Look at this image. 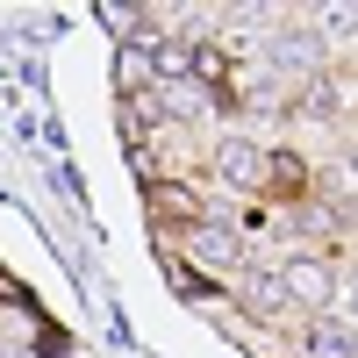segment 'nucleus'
I'll return each instance as SVG.
<instances>
[{
  "mask_svg": "<svg viewBox=\"0 0 358 358\" xmlns=\"http://www.w3.org/2000/svg\"><path fill=\"white\" fill-rule=\"evenodd\" d=\"M273 280H280V294H287L294 315H315L322 301H344V273L330 258H315V251H294L287 265H273Z\"/></svg>",
  "mask_w": 358,
  "mask_h": 358,
  "instance_id": "f257e3e1",
  "label": "nucleus"
},
{
  "mask_svg": "<svg viewBox=\"0 0 358 358\" xmlns=\"http://www.w3.org/2000/svg\"><path fill=\"white\" fill-rule=\"evenodd\" d=\"M215 179L236 194H258L265 179H273V151H265L258 136H222L215 143Z\"/></svg>",
  "mask_w": 358,
  "mask_h": 358,
  "instance_id": "f03ea898",
  "label": "nucleus"
},
{
  "mask_svg": "<svg viewBox=\"0 0 358 358\" xmlns=\"http://www.w3.org/2000/svg\"><path fill=\"white\" fill-rule=\"evenodd\" d=\"M187 258L229 280V273H244V236H236L222 215H208V222H194V229H187Z\"/></svg>",
  "mask_w": 358,
  "mask_h": 358,
  "instance_id": "7ed1b4c3",
  "label": "nucleus"
},
{
  "mask_svg": "<svg viewBox=\"0 0 358 358\" xmlns=\"http://www.w3.org/2000/svg\"><path fill=\"white\" fill-rule=\"evenodd\" d=\"M151 208H158V222H208V208H201V194L187 187V179H151Z\"/></svg>",
  "mask_w": 358,
  "mask_h": 358,
  "instance_id": "20e7f679",
  "label": "nucleus"
},
{
  "mask_svg": "<svg viewBox=\"0 0 358 358\" xmlns=\"http://www.w3.org/2000/svg\"><path fill=\"white\" fill-rule=\"evenodd\" d=\"M308 358H351V322L344 315H308Z\"/></svg>",
  "mask_w": 358,
  "mask_h": 358,
  "instance_id": "39448f33",
  "label": "nucleus"
},
{
  "mask_svg": "<svg viewBox=\"0 0 358 358\" xmlns=\"http://www.w3.org/2000/svg\"><path fill=\"white\" fill-rule=\"evenodd\" d=\"M244 301H251L258 315H294V308H287V294H280V280H273V273H251V280H244Z\"/></svg>",
  "mask_w": 358,
  "mask_h": 358,
  "instance_id": "423d86ee",
  "label": "nucleus"
}]
</instances>
